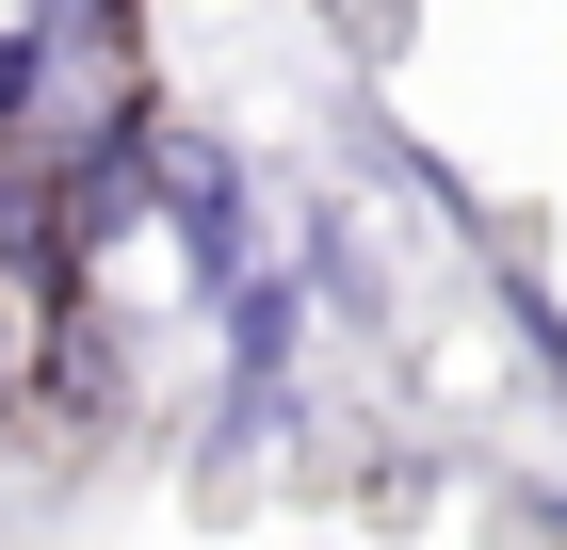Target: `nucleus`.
Segmentation results:
<instances>
[{
	"label": "nucleus",
	"instance_id": "obj_1",
	"mask_svg": "<svg viewBox=\"0 0 567 550\" xmlns=\"http://www.w3.org/2000/svg\"><path fill=\"white\" fill-rule=\"evenodd\" d=\"M163 211L195 227V259H227V243H244V195H227V163H212V146H163Z\"/></svg>",
	"mask_w": 567,
	"mask_h": 550
}]
</instances>
